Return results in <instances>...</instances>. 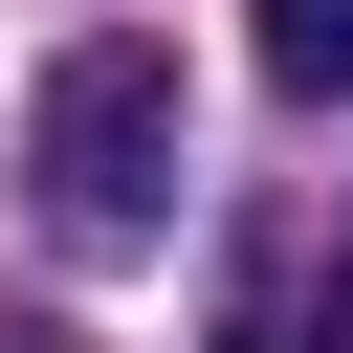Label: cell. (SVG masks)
Wrapping results in <instances>:
<instances>
[{
	"instance_id": "cell-1",
	"label": "cell",
	"mask_w": 353,
	"mask_h": 353,
	"mask_svg": "<svg viewBox=\"0 0 353 353\" xmlns=\"http://www.w3.org/2000/svg\"><path fill=\"white\" fill-rule=\"evenodd\" d=\"M22 199H44L66 265L176 243V44H154V22H88V44L22 88Z\"/></svg>"
},
{
	"instance_id": "cell-4",
	"label": "cell",
	"mask_w": 353,
	"mask_h": 353,
	"mask_svg": "<svg viewBox=\"0 0 353 353\" xmlns=\"http://www.w3.org/2000/svg\"><path fill=\"white\" fill-rule=\"evenodd\" d=\"M243 353H287V331H243Z\"/></svg>"
},
{
	"instance_id": "cell-3",
	"label": "cell",
	"mask_w": 353,
	"mask_h": 353,
	"mask_svg": "<svg viewBox=\"0 0 353 353\" xmlns=\"http://www.w3.org/2000/svg\"><path fill=\"white\" fill-rule=\"evenodd\" d=\"M309 353H353V265H331V287H309Z\"/></svg>"
},
{
	"instance_id": "cell-2",
	"label": "cell",
	"mask_w": 353,
	"mask_h": 353,
	"mask_svg": "<svg viewBox=\"0 0 353 353\" xmlns=\"http://www.w3.org/2000/svg\"><path fill=\"white\" fill-rule=\"evenodd\" d=\"M265 88L331 110V88H353V0H265Z\"/></svg>"
}]
</instances>
